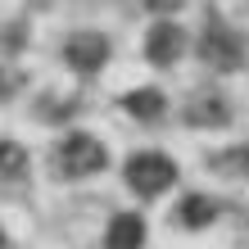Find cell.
Returning <instances> with one entry per match:
<instances>
[{
  "label": "cell",
  "instance_id": "cell-1",
  "mask_svg": "<svg viewBox=\"0 0 249 249\" xmlns=\"http://www.w3.org/2000/svg\"><path fill=\"white\" fill-rule=\"evenodd\" d=\"M109 168V150L105 141L91 136V131H68V136L50 150V172L64 181H82V177H95V172Z\"/></svg>",
  "mask_w": 249,
  "mask_h": 249
},
{
  "label": "cell",
  "instance_id": "cell-2",
  "mask_svg": "<svg viewBox=\"0 0 249 249\" xmlns=\"http://www.w3.org/2000/svg\"><path fill=\"white\" fill-rule=\"evenodd\" d=\"M123 181L131 186V195L159 199L163 190L177 186V163H172L168 154H159V150H141V154H131L123 163Z\"/></svg>",
  "mask_w": 249,
  "mask_h": 249
},
{
  "label": "cell",
  "instance_id": "cell-3",
  "mask_svg": "<svg viewBox=\"0 0 249 249\" xmlns=\"http://www.w3.org/2000/svg\"><path fill=\"white\" fill-rule=\"evenodd\" d=\"M64 59H68V68L72 72H100L109 64V36H100V32H72L68 41H64Z\"/></svg>",
  "mask_w": 249,
  "mask_h": 249
},
{
  "label": "cell",
  "instance_id": "cell-4",
  "mask_svg": "<svg viewBox=\"0 0 249 249\" xmlns=\"http://www.w3.org/2000/svg\"><path fill=\"white\" fill-rule=\"evenodd\" d=\"M181 54H186V32L177 23H154L150 36H145V59L159 64V68H168V64H177Z\"/></svg>",
  "mask_w": 249,
  "mask_h": 249
},
{
  "label": "cell",
  "instance_id": "cell-5",
  "mask_svg": "<svg viewBox=\"0 0 249 249\" xmlns=\"http://www.w3.org/2000/svg\"><path fill=\"white\" fill-rule=\"evenodd\" d=\"M199 59L209 64V68H236L240 64V41L231 36L222 23H213L209 32L199 36Z\"/></svg>",
  "mask_w": 249,
  "mask_h": 249
},
{
  "label": "cell",
  "instance_id": "cell-6",
  "mask_svg": "<svg viewBox=\"0 0 249 249\" xmlns=\"http://www.w3.org/2000/svg\"><path fill=\"white\" fill-rule=\"evenodd\" d=\"M145 245V217L141 213H113L105 227V249H141Z\"/></svg>",
  "mask_w": 249,
  "mask_h": 249
},
{
  "label": "cell",
  "instance_id": "cell-7",
  "mask_svg": "<svg viewBox=\"0 0 249 249\" xmlns=\"http://www.w3.org/2000/svg\"><path fill=\"white\" fill-rule=\"evenodd\" d=\"M123 109H127L136 123H159V118L168 113V95L154 91V86H141V91H127V95H123Z\"/></svg>",
  "mask_w": 249,
  "mask_h": 249
},
{
  "label": "cell",
  "instance_id": "cell-8",
  "mask_svg": "<svg viewBox=\"0 0 249 249\" xmlns=\"http://www.w3.org/2000/svg\"><path fill=\"white\" fill-rule=\"evenodd\" d=\"M172 217H177V227H186V231H199V227H209L213 217H217V199L213 195H186L177 209H172Z\"/></svg>",
  "mask_w": 249,
  "mask_h": 249
},
{
  "label": "cell",
  "instance_id": "cell-9",
  "mask_svg": "<svg viewBox=\"0 0 249 249\" xmlns=\"http://www.w3.org/2000/svg\"><path fill=\"white\" fill-rule=\"evenodd\" d=\"M27 177V150L18 141H0V186Z\"/></svg>",
  "mask_w": 249,
  "mask_h": 249
},
{
  "label": "cell",
  "instance_id": "cell-10",
  "mask_svg": "<svg viewBox=\"0 0 249 249\" xmlns=\"http://www.w3.org/2000/svg\"><path fill=\"white\" fill-rule=\"evenodd\" d=\"M5 95H9V72L0 68V100H5Z\"/></svg>",
  "mask_w": 249,
  "mask_h": 249
},
{
  "label": "cell",
  "instance_id": "cell-11",
  "mask_svg": "<svg viewBox=\"0 0 249 249\" xmlns=\"http://www.w3.org/2000/svg\"><path fill=\"white\" fill-rule=\"evenodd\" d=\"M177 0H150V9H172Z\"/></svg>",
  "mask_w": 249,
  "mask_h": 249
},
{
  "label": "cell",
  "instance_id": "cell-12",
  "mask_svg": "<svg viewBox=\"0 0 249 249\" xmlns=\"http://www.w3.org/2000/svg\"><path fill=\"white\" fill-rule=\"evenodd\" d=\"M0 249H5V227H0Z\"/></svg>",
  "mask_w": 249,
  "mask_h": 249
}]
</instances>
